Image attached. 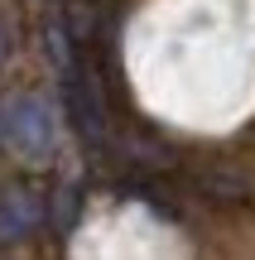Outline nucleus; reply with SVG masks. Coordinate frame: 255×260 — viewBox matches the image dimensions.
Instances as JSON below:
<instances>
[{
  "mask_svg": "<svg viewBox=\"0 0 255 260\" xmlns=\"http://www.w3.org/2000/svg\"><path fill=\"white\" fill-rule=\"evenodd\" d=\"M193 188H198V193H207V198H217V203H241V198L250 193L246 178L231 174V169H207V174L193 178Z\"/></svg>",
  "mask_w": 255,
  "mask_h": 260,
  "instance_id": "7ed1b4c3",
  "label": "nucleus"
},
{
  "mask_svg": "<svg viewBox=\"0 0 255 260\" xmlns=\"http://www.w3.org/2000/svg\"><path fill=\"white\" fill-rule=\"evenodd\" d=\"M0 145L10 149L15 159L44 169L58 149V116L44 96L34 92H15L0 102Z\"/></svg>",
  "mask_w": 255,
  "mask_h": 260,
  "instance_id": "f257e3e1",
  "label": "nucleus"
},
{
  "mask_svg": "<svg viewBox=\"0 0 255 260\" xmlns=\"http://www.w3.org/2000/svg\"><path fill=\"white\" fill-rule=\"evenodd\" d=\"M44 222H48V203L44 198H34L29 188H0V241L5 246L29 241Z\"/></svg>",
  "mask_w": 255,
  "mask_h": 260,
  "instance_id": "f03ea898",
  "label": "nucleus"
}]
</instances>
